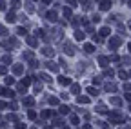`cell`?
<instances>
[{"label": "cell", "mask_w": 131, "mask_h": 129, "mask_svg": "<svg viewBox=\"0 0 131 129\" xmlns=\"http://www.w3.org/2000/svg\"><path fill=\"white\" fill-rule=\"evenodd\" d=\"M75 35H76V40H84V35H82V33H80V31H76V33H75Z\"/></svg>", "instance_id": "obj_1"}, {"label": "cell", "mask_w": 131, "mask_h": 129, "mask_svg": "<svg viewBox=\"0 0 131 129\" xmlns=\"http://www.w3.org/2000/svg\"><path fill=\"white\" fill-rule=\"evenodd\" d=\"M100 9H109V2H102V6H100Z\"/></svg>", "instance_id": "obj_2"}, {"label": "cell", "mask_w": 131, "mask_h": 129, "mask_svg": "<svg viewBox=\"0 0 131 129\" xmlns=\"http://www.w3.org/2000/svg\"><path fill=\"white\" fill-rule=\"evenodd\" d=\"M100 35H104V36H106V35H109V29H107V27H104L102 31H100Z\"/></svg>", "instance_id": "obj_3"}, {"label": "cell", "mask_w": 131, "mask_h": 129, "mask_svg": "<svg viewBox=\"0 0 131 129\" xmlns=\"http://www.w3.org/2000/svg\"><path fill=\"white\" fill-rule=\"evenodd\" d=\"M60 82H62V84H69L71 80H69V78H66V76H62V78H60Z\"/></svg>", "instance_id": "obj_4"}, {"label": "cell", "mask_w": 131, "mask_h": 129, "mask_svg": "<svg viewBox=\"0 0 131 129\" xmlns=\"http://www.w3.org/2000/svg\"><path fill=\"white\" fill-rule=\"evenodd\" d=\"M86 51H87V53H91V51H93V46H91V44H87V46H86Z\"/></svg>", "instance_id": "obj_5"}]
</instances>
